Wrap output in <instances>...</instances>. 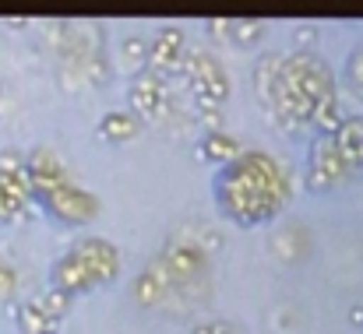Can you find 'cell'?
Instances as JSON below:
<instances>
[{"instance_id":"1","label":"cell","mask_w":363,"mask_h":334,"mask_svg":"<svg viewBox=\"0 0 363 334\" xmlns=\"http://www.w3.org/2000/svg\"><path fill=\"white\" fill-rule=\"evenodd\" d=\"M74 257L82 260V264H89V271L96 275V278H113L117 275V250L106 243V239H85L78 250H74Z\"/></svg>"},{"instance_id":"2","label":"cell","mask_w":363,"mask_h":334,"mask_svg":"<svg viewBox=\"0 0 363 334\" xmlns=\"http://www.w3.org/2000/svg\"><path fill=\"white\" fill-rule=\"evenodd\" d=\"M53 282H57L53 289H64V292H71V296H74V292H85L89 285H96L99 278L89 271V264H82L74 253H67V257L53 267Z\"/></svg>"},{"instance_id":"3","label":"cell","mask_w":363,"mask_h":334,"mask_svg":"<svg viewBox=\"0 0 363 334\" xmlns=\"http://www.w3.org/2000/svg\"><path fill=\"white\" fill-rule=\"evenodd\" d=\"M99 134H103L106 141H127V137L138 134V123H134L127 113H110V116H103Z\"/></svg>"},{"instance_id":"4","label":"cell","mask_w":363,"mask_h":334,"mask_svg":"<svg viewBox=\"0 0 363 334\" xmlns=\"http://www.w3.org/2000/svg\"><path fill=\"white\" fill-rule=\"evenodd\" d=\"M18 321H21V328L25 334H50L57 328V321H50L43 310H39V303L32 299V303H25L21 310H18Z\"/></svg>"},{"instance_id":"5","label":"cell","mask_w":363,"mask_h":334,"mask_svg":"<svg viewBox=\"0 0 363 334\" xmlns=\"http://www.w3.org/2000/svg\"><path fill=\"white\" fill-rule=\"evenodd\" d=\"M130 292H134V299L141 303V306H152V303H159L162 296H166V289L148 275V271H141L138 278H134V285H130Z\"/></svg>"},{"instance_id":"6","label":"cell","mask_w":363,"mask_h":334,"mask_svg":"<svg viewBox=\"0 0 363 334\" xmlns=\"http://www.w3.org/2000/svg\"><path fill=\"white\" fill-rule=\"evenodd\" d=\"M233 151H237V141H233V137H226V134H208V137H205V144H201V148H194V155H198V159H208V155H216V159H233Z\"/></svg>"},{"instance_id":"7","label":"cell","mask_w":363,"mask_h":334,"mask_svg":"<svg viewBox=\"0 0 363 334\" xmlns=\"http://www.w3.org/2000/svg\"><path fill=\"white\" fill-rule=\"evenodd\" d=\"M39 303V310L50 317V321H60L67 310H71V292H64V289H50L43 299H35Z\"/></svg>"},{"instance_id":"8","label":"cell","mask_w":363,"mask_h":334,"mask_svg":"<svg viewBox=\"0 0 363 334\" xmlns=\"http://www.w3.org/2000/svg\"><path fill=\"white\" fill-rule=\"evenodd\" d=\"M82 74L89 78V85H106V78H110V64H106V57L96 50V53H89L85 60H82Z\"/></svg>"},{"instance_id":"9","label":"cell","mask_w":363,"mask_h":334,"mask_svg":"<svg viewBox=\"0 0 363 334\" xmlns=\"http://www.w3.org/2000/svg\"><path fill=\"white\" fill-rule=\"evenodd\" d=\"M311 120H318L325 134H335V130L342 127V120H339V106H335V99H332V103H318V106H314V116H311Z\"/></svg>"},{"instance_id":"10","label":"cell","mask_w":363,"mask_h":334,"mask_svg":"<svg viewBox=\"0 0 363 334\" xmlns=\"http://www.w3.org/2000/svg\"><path fill=\"white\" fill-rule=\"evenodd\" d=\"M226 35L230 39H237V42H250V39H257V35H264V25H257V21H226Z\"/></svg>"},{"instance_id":"11","label":"cell","mask_w":363,"mask_h":334,"mask_svg":"<svg viewBox=\"0 0 363 334\" xmlns=\"http://www.w3.org/2000/svg\"><path fill=\"white\" fill-rule=\"evenodd\" d=\"M123 57L134 60V64H145V60H148V42H145L141 35H130V39L123 42Z\"/></svg>"},{"instance_id":"12","label":"cell","mask_w":363,"mask_h":334,"mask_svg":"<svg viewBox=\"0 0 363 334\" xmlns=\"http://www.w3.org/2000/svg\"><path fill=\"white\" fill-rule=\"evenodd\" d=\"M14 173H25V159L18 151H0V176H14Z\"/></svg>"},{"instance_id":"13","label":"cell","mask_w":363,"mask_h":334,"mask_svg":"<svg viewBox=\"0 0 363 334\" xmlns=\"http://www.w3.org/2000/svg\"><path fill=\"white\" fill-rule=\"evenodd\" d=\"M201 123L208 127V134H223V110H219V106L201 110Z\"/></svg>"},{"instance_id":"14","label":"cell","mask_w":363,"mask_h":334,"mask_svg":"<svg viewBox=\"0 0 363 334\" xmlns=\"http://www.w3.org/2000/svg\"><path fill=\"white\" fill-rule=\"evenodd\" d=\"M14 285H18V278H14V271L0 264V299H7V296L14 292Z\"/></svg>"},{"instance_id":"15","label":"cell","mask_w":363,"mask_h":334,"mask_svg":"<svg viewBox=\"0 0 363 334\" xmlns=\"http://www.w3.org/2000/svg\"><path fill=\"white\" fill-rule=\"evenodd\" d=\"M293 39H296L300 46H311V42L318 39V28H314V25H303V28H296V32H293Z\"/></svg>"},{"instance_id":"16","label":"cell","mask_w":363,"mask_h":334,"mask_svg":"<svg viewBox=\"0 0 363 334\" xmlns=\"http://www.w3.org/2000/svg\"><path fill=\"white\" fill-rule=\"evenodd\" d=\"M350 324H353V328H363V306H353V310H350Z\"/></svg>"},{"instance_id":"17","label":"cell","mask_w":363,"mask_h":334,"mask_svg":"<svg viewBox=\"0 0 363 334\" xmlns=\"http://www.w3.org/2000/svg\"><path fill=\"white\" fill-rule=\"evenodd\" d=\"M191 334H216V324H198V328H191Z\"/></svg>"},{"instance_id":"18","label":"cell","mask_w":363,"mask_h":334,"mask_svg":"<svg viewBox=\"0 0 363 334\" xmlns=\"http://www.w3.org/2000/svg\"><path fill=\"white\" fill-rule=\"evenodd\" d=\"M216 334H240V331H237L233 324H226V321H223V324H216Z\"/></svg>"}]
</instances>
